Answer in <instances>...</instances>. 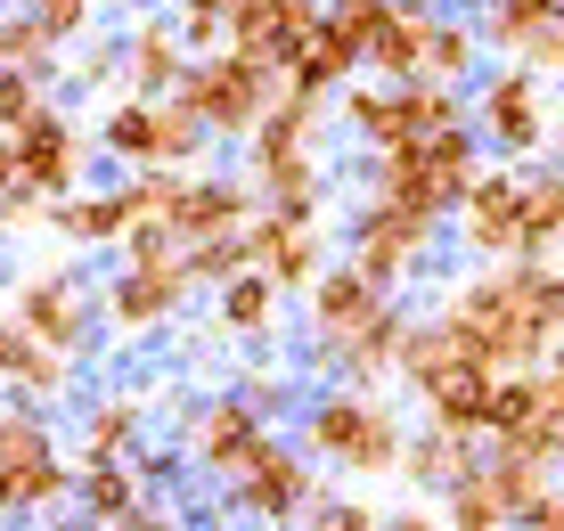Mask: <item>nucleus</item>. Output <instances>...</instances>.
I'll return each mask as SVG.
<instances>
[{
    "label": "nucleus",
    "instance_id": "nucleus-29",
    "mask_svg": "<svg viewBox=\"0 0 564 531\" xmlns=\"http://www.w3.org/2000/svg\"><path fill=\"white\" fill-rule=\"evenodd\" d=\"M482 115H491V131H499L508 148H532V140H540V107H532V83H523V74H508Z\"/></svg>",
    "mask_w": 564,
    "mask_h": 531
},
{
    "label": "nucleus",
    "instance_id": "nucleus-15",
    "mask_svg": "<svg viewBox=\"0 0 564 531\" xmlns=\"http://www.w3.org/2000/svg\"><path fill=\"white\" fill-rule=\"evenodd\" d=\"M384 311V286H368L352 262L344 270H319L311 279V327H319V344H336V336H352L360 319H377Z\"/></svg>",
    "mask_w": 564,
    "mask_h": 531
},
{
    "label": "nucleus",
    "instance_id": "nucleus-9",
    "mask_svg": "<svg viewBox=\"0 0 564 531\" xmlns=\"http://www.w3.org/2000/svg\"><path fill=\"white\" fill-rule=\"evenodd\" d=\"M262 434H270V425H262V409L246 401V392H221V401H205L197 418H188V449H197V458H205L221 483L262 449Z\"/></svg>",
    "mask_w": 564,
    "mask_h": 531
},
{
    "label": "nucleus",
    "instance_id": "nucleus-28",
    "mask_svg": "<svg viewBox=\"0 0 564 531\" xmlns=\"http://www.w3.org/2000/svg\"><path fill=\"white\" fill-rule=\"evenodd\" d=\"M499 490V507H508V516H532V499L549 483H540V449H523V442H508V458H491V475H482Z\"/></svg>",
    "mask_w": 564,
    "mask_h": 531
},
{
    "label": "nucleus",
    "instance_id": "nucleus-44",
    "mask_svg": "<svg viewBox=\"0 0 564 531\" xmlns=\"http://www.w3.org/2000/svg\"><path fill=\"white\" fill-rule=\"evenodd\" d=\"M556 181H564V172H556Z\"/></svg>",
    "mask_w": 564,
    "mask_h": 531
},
{
    "label": "nucleus",
    "instance_id": "nucleus-26",
    "mask_svg": "<svg viewBox=\"0 0 564 531\" xmlns=\"http://www.w3.org/2000/svg\"><path fill=\"white\" fill-rule=\"evenodd\" d=\"M0 66H25L42 90H50V74H57V42H50V33L25 17V0H17V9L0 17Z\"/></svg>",
    "mask_w": 564,
    "mask_h": 531
},
{
    "label": "nucleus",
    "instance_id": "nucleus-16",
    "mask_svg": "<svg viewBox=\"0 0 564 531\" xmlns=\"http://www.w3.org/2000/svg\"><path fill=\"white\" fill-rule=\"evenodd\" d=\"M74 507H83L90 523H148V490L123 458H90L83 475H74Z\"/></svg>",
    "mask_w": 564,
    "mask_h": 531
},
{
    "label": "nucleus",
    "instance_id": "nucleus-12",
    "mask_svg": "<svg viewBox=\"0 0 564 531\" xmlns=\"http://www.w3.org/2000/svg\"><path fill=\"white\" fill-rule=\"evenodd\" d=\"M246 213H254V188H229V181H181L164 196V213L155 221L172 229V246H197L213 229H238Z\"/></svg>",
    "mask_w": 564,
    "mask_h": 531
},
{
    "label": "nucleus",
    "instance_id": "nucleus-2",
    "mask_svg": "<svg viewBox=\"0 0 564 531\" xmlns=\"http://www.w3.org/2000/svg\"><path fill=\"white\" fill-rule=\"evenodd\" d=\"M172 90L205 115L213 140H246V131H254V115H262L286 83H279V66H262V57H246V50L221 42V50H205L197 66H181V83H172Z\"/></svg>",
    "mask_w": 564,
    "mask_h": 531
},
{
    "label": "nucleus",
    "instance_id": "nucleus-18",
    "mask_svg": "<svg viewBox=\"0 0 564 531\" xmlns=\"http://www.w3.org/2000/svg\"><path fill=\"white\" fill-rule=\"evenodd\" d=\"M425 25H434V17H425V0H393V17L368 33L360 57L384 74V83H417V66H425Z\"/></svg>",
    "mask_w": 564,
    "mask_h": 531
},
{
    "label": "nucleus",
    "instance_id": "nucleus-19",
    "mask_svg": "<svg viewBox=\"0 0 564 531\" xmlns=\"http://www.w3.org/2000/svg\"><path fill=\"white\" fill-rule=\"evenodd\" d=\"M352 66H360V50H352V42H344V33L319 17V25H311L303 42H295V57L279 66V83H286V90H311V98H327V90H336Z\"/></svg>",
    "mask_w": 564,
    "mask_h": 531
},
{
    "label": "nucleus",
    "instance_id": "nucleus-14",
    "mask_svg": "<svg viewBox=\"0 0 564 531\" xmlns=\"http://www.w3.org/2000/svg\"><path fill=\"white\" fill-rule=\"evenodd\" d=\"M0 384H17L25 401H57V392L74 384V360H66V351H50V344H33L25 327L0 311Z\"/></svg>",
    "mask_w": 564,
    "mask_h": 531
},
{
    "label": "nucleus",
    "instance_id": "nucleus-3",
    "mask_svg": "<svg viewBox=\"0 0 564 531\" xmlns=\"http://www.w3.org/2000/svg\"><path fill=\"white\" fill-rule=\"evenodd\" d=\"M9 140H17V188H9V196H74V188H83V172H90V131L74 123V115H57L50 98L9 131Z\"/></svg>",
    "mask_w": 564,
    "mask_h": 531
},
{
    "label": "nucleus",
    "instance_id": "nucleus-34",
    "mask_svg": "<svg viewBox=\"0 0 564 531\" xmlns=\"http://www.w3.org/2000/svg\"><path fill=\"white\" fill-rule=\"evenodd\" d=\"M319 17H327V25H336L352 50H368V33L393 17V0H319Z\"/></svg>",
    "mask_w": 564,
    "mask_h": 531
},
{
    "label": "nucleus",
    "instance_id": "nucleus-21",
    "mask_svg": "<svg viewBox=\"0 0 564 531\" xmlns=\"http://www.w3.org/2000/svg\"><path fill=\"white\" fill-rule=\"evenodd\" d=\"M254 205L279 213V221H311L319 213V172H311V155H270V164H254Z\"/></svg>",
    "mask_w": 564,
    "mask_h": 531
},
{
    "label": "nucleus",
    "instance_id": "nucleus-38",
    "mask_svg": "<svg viewBox=\"0 0 564 531\" xmlns=\"http://www.w3.org/2000/svg\"><path fill=\"white\" fill-rule=\"evenodd\" d=\"M458 66H466V33H451V25H425V66H417V74H434V83H451Z\"/></svg>",
    "mask_w": 564,
    "mask_h": 531
},
{
    "label": "nucleus",
    "instance_id": "nucleus-37",
    "mask_svg": "<svg viewBox=\"0 0 564 531\" xmlns=\"http://www.w3.org/2000/svg\"><path fill=\"white\" fill-rule=\"evenodd\" d=\"M33 107H42V83H33L25 66H0V131H17Z\"/></svg>",
    "mask_w": 564,
    "mask_h": 531
},
{
    "label": "nucleus",
    "instance_id": "nucleus-39",
    "mask_svg": "<svg viewBox=\"0 0 564 531\" xmlns=\"http://www.w3.org/2000/svg\"><path fill=\"white\" fill-rule=\"evenodd\" d=\"M401 107H410V140H417V131L458 123V98H451V90H401Z\"/></svg>",
    "mask_w": 564,
    "mask_h": 531
},
{
    "label": "nucleus",
    "instance_id": "nucleus-41",
    "mask_svg": "<svg viewBox=\"0 0 564 531\" xmlns=\"http://www.w3.org/2000/svg\"><path fill=\"white\" fill-rule=\"evenodd\" d=\"M523 523H549V531H564V499H556V490H540V499H532V516H523Z\"/></svg>",
    "mask_w": 564,
    "mask_h": 531
},
{
    "label": "nucleus",
    "instance_id": "nucleus-7",
    "mask_svg": "<svg viewBox=\"0 0 564 531\" xmlns=\"http://www.w3.org/2000/svg\"><path fill=\"white\" fill-rule=\"evenodd\" d=\"M425 238H434V213H410V205H368L360 221H352V270L368 286H393L401 270L425 253Z\"/></svg>",
    "mask_w": 564,
    "mask_h": 531
},
{
    "label": "nucleus",
    "instance_id": "nucleus-36",
    "mask_svg": "<svg viewBox=\"0 0 564 531\" xmlns=\"http://www.w3.org/2000/svg\"><path fill=\"white\" fill-rule=\"evenodd\" d=\"M25 17H33V25H42V33H50L57 50H66L74 33L90 25V0H25Z\"/></svg>",
    "mask_w": 564,
    "mask_h": 531
},
{
    "label": "nucleus",
    "instance_id": "nucleus-17",
    "mask_svg": "<svg viewBox=\"0 0 564 531\" xmlns=\"http://www.w3.org/2000/svg\"><path fill=\"white\" fill-rule=\"evenodd\" d=\"M74 499V466L57 449H33V458L0 466V516H42V507H66Z\"/></svg>",
    "mask_w": 564,
    "mask_h": 531
},
{
    "label": "nucleus",
    "instance_id": "nucleus-8",
    "mask_svg": "<svg viewBox=\"0 0 564 531\" xmlns=\"http://www.w3.org/2000/svg\"><path fill=\"white\" fill-rule=\"evenodd\" d=\"M229 507H246V516H295V507H311V466L286 458L279 434H262V449L229 475Z\"/></svg>",
    "mask_w": 564,
    "mask_h": 531
},
{
    "label": "nucleus",
    "instance_id": "nucleus-31",
    "mask_svg": "<svg viewBox=\"0 0 564 531\" xmlns=\"http://www.w3.org/2000/svg\"><path fill=\"white\" fill-rule=\"evenodd\" d=\"M556 229H564V181H540V188L516 205V253H540Z\"/></svg>",
    "mask_w": 564,
    "mask_h": 531
},
{
    "label": "nucleus",
    "instance_id": "nucleus-23",
    "mask_svg": "<svg viewBox=\"0 0 564 531\" xmlns=\"http://www.w3.org/2000/svg\"><path fill=\"white\" fill-rule=\"evenodd\" d=\"M181 66H188L181 33H172L164 17H140V33H131V83H140V98H164L181 83Z\"/></svg>",
    "mask_w": 564,
    "mask_h": 531
},
{
    "label": "nucleus",
    "instance_id": "nucleus-35",
    "mask_svg": "<svg viewBox=\"0 0 564 531\" xmlns=\"http://www.w3.org/2000/svg\"><path fill=\"white\" fill-rule=\"evenodd\" d=\"M451 516L458 523H508V507H499V490L482 483V475H458L451 483Z\"/></svg>",
    "mask_w": 564,
    "mask_h": 531
},
{
    "label": "nucleus",
    "instance_id": "nucleus-32",
    "mask_svg": "<svg viewBox=\"0 0 564 531\" xmlns=\"http://www.w3.org/2000/svg\"><path fill=\"white\" fill-rule=\"evenodd\" d=\"M401 466H410L417 483H434V490H451L458 475H475V458H466V434H442V442H417V449H401Z\"/></svg>",
    "mask_w": 564,
    "mask_h": 531
},
{
    "label": "nucleus",
    "instance_id": "nucleus-13",
    "mask_svg": "<svg viewBox=\"0 0 564 531\" xmlns=\"http://www.w3.org/2000/svg\"><path fill=\"white\" fill-rule=\"evenodd\" d=\"M425 392V409H434L451 434H482V401H491V368L466 351V360H442V368H425L417 377Z\"/></svg>",
    "mask_w": 564,
    "mask_h": 531
},
{
    "label": "nucleus",
    "instance_id": "nucleus-25",
    "mask_svg": "<svg viewBox=\"0 0 564 531\" xmlns=\"http://www.w3.org/2000/svg\"><path fill=\"white\" fill-rule=\"evenodd\" d=\"M99 148L115 155V164H155V98H123V107H107Z\"/></svg>",
    "mask_w": 564,
    "mask_h": 531
},
{
    "label": "nucleus",
    "instance_id": "nucleus-4",
    "mask_svg": "<svg viewBox=\"0 0 564 531\" xmlns=\"http://www.w3.org/2000/svg\"><path fill=\"white\" fill-rule=\"evenodd\" d=\"M9 319L25 327L33 344L66 351V360L99 336V303H90L83 270H33V279H17V286H9Z\"/></svg>",
    "mask_w": 564,
    "mask_h": 531
},
{
    "label": "nucleus",
    "instance_id": "nucleus-33",
    "mask_svg": "<svg viewBox=\"0 0 564 531\" xmlns=\"http://www.w3.org/2000/svg\"><path fill=\"white\" fill-rule=\"evenodd\" d=\"M33 449H50V425L33 418V401L17 392V401H0V466L33 458Z\"/></svg>",
    "mask_w": 564,
    "mask_h": 531
},
{
    "label": "nucleus",
    "instance_id": "nucleus-11",
    "mask_svg": "<svg viewBox=\"0 0 564 531\" xmlns=\"http://www.w3.org/2000/svg\"><path fill=\"white\" fill-rule=\"evenodd\" d=\"M246 253H254V270L270 286H311L319 279V238H311V221H279V213H246Z\"/></svg>",
    "mask_w": 564,
    "mask_h": 531
},
{
    "label": "nucleus",
    "instance_id": "nucleus-30",
    "mask_svg": "<svg viewBox=\"0 0 564 531\" xmlns=\"http://www.w3.org/2000/svg\"><path fill=\"white\" fill-rule=\"evenodd\" d=\"M131 434H140V401H99V409H90V425H83V466L90 458H123Z\"/></svg>",
    "mask_w": 564,
    "mask_h": 531
},
{
    "label": "nucleus",
    "instance_id": "nucleus-5",
    "mask_svg": "<svg viewBox=\"0 0 564 531\" xmlns=\"http://www.w3.org/2000/svg\"><path fill=\"white\" fill-rule=\"evenodd\" d=\"M303 442L319 449V458L352 466V475H377V466H393V458H401L393 409H384V401H360V392H327V401L311 409Z\"/></svg>",
    "mask_w": 564,
    "mask_h": 531
},
{
    "label": "nucleus",
    "instance_id": "nucleus-1",
    "mask_svg": "<svg viewBox=\"0 0 564 531\" xmlns=\"http://www.w3.org/2000/svg\"><path fill=\"white\" fill-rule=\"evenodd\" d=\"M451 319L466 327V344H475L482 368H532L540 344H549V319H556V270H540L532 253H523V262L466 286Z\"/></svg>",
    "mask_w": 564,
    "mask_h": 531
},
{
    "label": "nucleus",
    "instance_id": "nucleus-10",
    "mask_svg": "<svg viewBox=\"0 0 564 531\" xmlns=\"http://www.w3.org/2000/svg\"><path fill=\"white\" fill-rule=\"evenodd\" d=\"M311 25H319V0H238L229 9V50L262 57V66H286Z\"/></svg>",
    "mask_w": 564,
    "mask_h": 531
},
{
    "label": "nucleus",
    "instance_id": "nucleus-20",
    "mask_svg": "<svg viewBox=\"0 0 564 531\" xmlns=\"http://www.w3.org/2000/svg\"><path fill=\"white\" fill-rule=\"evenodd\" d=\"M50 221H57L66 246H115L140 213H131V196L115 188V196H50Z\"/></svg>",
    "mask_w": 564,
    "mask_h": 531
},
{
    "label": "nucleus",
    "instance_id": "nucleus-6",
    "mask_svg": "<svg viewBox=\"0 0 564 531\" xmlns=\"http://www.w3.org/2000/svg\"><path fill=\"white\" fill-rule=\"evenodd\" d=\"M188 286H197V279H188L181 253H155V262H123V270L107 279V319L123 327V336H148V327H164L172 311L188 303Z\"/></svg>",
    "mask_w": 564,
    "mask_h": 531
},
{
    "label": "nucleus",
    "instance_id": "nucleus-27",
    "mask_svg": "<svg viewBox=\"0 0 564 531\" xmlns=\"http://www.w3.org/2000/svg\"><path fill=\"white\" fill-rule=\"evenodd\" d=\"M344 115H352V131L377 155L410 140V107H401V90H352V98H344Z\"/></svg>",
    "mask_w": 564,
    "mask_h": 531
},
{
    "label": "nucleus",
    "instance_id": "nucleus-24",
    "mask_svg": "<svg viewBox=\"0 0 564 531\" xmlns=\"http://www.w3.org/2000/svg\"><path fill=\"white\" fill-rule=\"evenodd\" d=\"M270 319H279V286H270L262 270L221 279V327L229 336H270Z\"/></svg>",
    "mask_w": 564,
    "mask_h": 531
},
{
    "label": "nucleus",
    "instance_id": "nucleus-22",
    "mask_svg": "<svg viewBox=\"0 0 564 531\" xmlns=\"http://www.w3.org/2000/svg\"><path fill=\"white\" fill-rule=\"evenodd\" d=\"M516 205H523L516 181H466V238L482 253H516Z\"/></svg>",
    "mask_w": 564,
    "mask_h": 531
},
{
    "label": "nucleus",
    "instance_id": "nucleus-42",
    "mask_svg": "<svg viewBox=\"0 0 564 531\" xmlns=\"http://www.w3.org/2000/svg\"><path fill=\"white\" fill-rule=\"evenodd\" d=\"M9 188H17V140L0 131V196H9Z\"/></svg>",
    "mask_w": 564,
    "mask_h": 531
},
{
    "label": "nucleus",
    "instance_id": "nucleus-43",
    "mask_svg": "<svg viewBox=\"0 0 564 531\" xmlns=\"http://www.w3.org/2000/svg\"><path fill=\"white\" fill-rule=\"evenodd\" d=\"M181 9H205V17H221V25H229V9H238V0H181Z\"/></svg>",
    "mask_w": 564,
    "mask_h": 531
},
{
    "label": "nucleus",
    "instance_id": "nucleus-40",
    "mask_svg": "<svg viewBox=\"0 0 564 531\" xmlns=\"http://www.w3.org/2000/svg\"><path fill=\"white\" fill-rule=\"evenodd\" d=\"M523 50H532L540 66H564V17H540V25H532V42H523Z\"/></svg>",
    "mask_w": 564,
    "mask_h": 531
}]
</instances>
